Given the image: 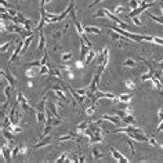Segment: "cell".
Here are the masks:
<instances>
[{"label": "cell", "mask_w": 163, "mask_h": 163, "mask_svg": "<svg viewBox=\"0 0 163 163\" xmlns=\"http://www.w3.org/2000/svg\"><path fill=\"white\" fill-rule=\"evenodd\" d=\"M133 98V94L131 93H124V94H120L118 97V99H119V102H130V99Z\"/></svg>", "instance_id": "cell-15"}, {"label": "cell", "mask_w": 163, "mask_h": 163, "mask_svg": "<svg viewBox=\"0 0 163 163\" xmlns=\"http://www.w3.org/2000/svg\"><path fill=\"white\" fill-rule=\"evenodd\" d=\"M147 15H148L151 20L155 21V22H158V24L163 25V17H158V15H155V14H151V11H147Z\"/></svg>", "instance_id": "cell-24"}, {"label": "cell", "mask_w": 163, "mask_h": 163, "mask_svg": "<svg viewBox=\"0 0 163 163\" xmlns=\"http://www.w3.org/2000/svg\"><path fill=\"white\" fill-rule=\"evenodd\" d=\"M26 86H28V87H33V82H32V80H28Z\"/></svg>", "instance_id": "cell-55"}, {"label": "cell", "mask_w": 163, "mask_h": 163, "mask_svg": "<svg viewBox=\"0 0 163 163\" xmlns=\"http://www.w3.org/2000/svg\"><path fill=\"white\" fill-rule=\"evenodd\" d=\"M47 101H49V97L47 95H43L42 97V99L39 101V104H37V107H36V109L37 111H44V108H46V105H47Z\"/></svg>", "instance_id": "cell-14"}, {"label": "cell", "mask_w": 163, "mask_h": 163, "mask_svg": "<svg viewBox=\"0 0 163 163\" xmlns=\"http://www.w3.org/2000/svg\"><path fill=\"white\" fill-rule=\"evenodd\" d=\"M50 1H51V0H47V4H49V3H50Z\"/></svg>", "instance_id": "cell-57"}, {"label": "cell", "mask_w": 163, "mask_h": 163, "mask_svg": "<svg viewBox=\"0 0 163 163\" xmlns=\"http://www.w3.org/2000/svg\"><path fill=\"white\" fill-rule=\"evenodd\" d=\"M84 32L89 33V35H101V33H102V29L98 28V26L89 25V26H84Z\"/></svg>", "instance_id": "cell-7"}, {"label": "cell", "mask_w": 163, "mask_h": 163, "mask_svg": "<svg viewBox=\"0 0 163 163\" xmlns=\"http://www.w3.org/2000/svg\"><path fill=\"white\" fill-rule=\"evenodd\" d=\"M0 72H1V76H3V78L7 80V83H8V84H11V86H15V84L18 83L17 78H15L14 75L11 73L8 69L6 71V69H3V68H1V71H0Z\"/></svg>", "instance_id": "cell-1"}, {"label": "cell", "mask_w": 163, "mask_h": 163, "mask_svg": "<svg viewBox=\"0 0 163 163\" xmlns=\"http://www.w3.org/2000/svg\"><path fill=\"white\" fill-rule=\"evenodd\" d=\"M40 62H42V65H47V64H49V54H47V51H44V54H43L42 59H40Z\"/></svg>", "instance_id": "cell-39"}, {"label": "cell", "mask_w": 163, "mask_h": 163, "mask_svg": "<svg viewBox=\"0 0 163 163\" xmlns=\"http://www.w3.org/2000/svg\"><path fill=\"white\" fill-rule=\"evenodd\" d=\"M0 3H1V6H3V7H6V8H10V7H11V4L8 3V1H6V0H0Z\"/></svg>", "instance_id": "cell-51"}, {"label": "cell", "mask_w": 163, "mask_h": 163, "mask_svg": "<svg viewBox=\"0 0 163 163\" xmlns=\"http://www.w3.org/2000/svg\"><path fill=\"white\" fill-rule=\"evenodd\" d=\"M131 20H133V22H134V25H135V26H140V25H141V21L138 20V17H133Z\"/></svg>", "instance_id": "cell-50"}, {"label": "cell", "mask_w": 163, "mask_h": 163, "mask_svg": "<svg viewBox=\"0 0 163 163\" xmlns=\"http://www.w3.org/2000/svg\"><path fill=\"white\" fill-rule=\"evenodd\" d=\"M44 47H46V37L43 30H42V32H39V43H37V47H36V53L44 51Z\"/></svg>", "instance_id": "cell-5"}, {"label": "cell", "mask_w": 163, "mask_h": 163, "mask_svg": "<svg viewBox=\"0 0 163 163\" xmlns=\"http://www.w3.org/2000/svg\"><path fill=\"white\" fill-rule=\"evenodd\" d=\"M137 7H140V0H130L128 1V13L135 10Z\"/></svg>", "instance_id": "cell-28"}, {"label": "cell", "mask_w": 163, "mask_h": 163, "mask_svg": "<svg viewBox=\"0 0 163 163\" xmlns=\"http://www.w3.org/2000/svg\"><path fill=\"white\" fill-rule=\"evenodd\" d=\"M35 116H36V122L37 123H46V112L44 111H37L36 109V114H35Z\"/></svg>", "instance_id": "cell-13"}, {"label": "cell", "mask_w": 163, "mask_h": 163, "mask_svg": "<svg viewBox=\"0 0 163 163\" xmlns=\"http://www.w3.org/2000/svg\"><path fill=\"white\" fill-rule=\"evenodd\" d=\"M80 39L83 40V42H84V43H86V44H87V46H89L90 49L93 47V43H91V42H90V39H89V37H87V35H86V32H84L83 35H80Z\"/></svg>", "instance_id": "cell-33"}, {"label": "cell", "mask_w": 163, "mask_h": 163, "mask_svg": "<svg viewBox=\"0 0 163 163\" xmlns=\"http://www.w3.org/2000/svg\"><path fill=\"white\" fill-rule=\"evenodd\" d=\"M53 51H55V53H64V49H62V46L54 44L53 46Z\"/></svg>", "instance_id": "cell-42"}, {"label": "cell", "mask_w": 163, "mask_h": 163, "mask_svg": "<svg viewBox=\"0 0 163 163\" xmlns=\"http://www.w3.org/2000/svg\"><path fill=\"white\" fill-rule=\"evenodd\" d=\"M148 143H149V145H152V147H156V145H158V141H156V138H155V137H151Z\"/></svg>", "instance_id": "cell-48"}, {"label": "cell", "mask_w": 163, "mask_h": 163, "mask_svg": "<svg viewBox=\"0 0 163 163\" xmlns=\"http://www.w3.org/2000/svg\"><path fill=\"white\" fill-rule=\"evenodd\" d=\"M73 25H75V29H76V32L79 33V36L80 35H83L84 33V28H83V25L80 24V21H73Z\"/></svg>", "instance_id": "cell-23"}, {"label": "cell", "mask_w": 163, "mask_h": 163, "mask_svg": "<svg viewBox=\"0 0 163 163\" xmlns=\"http://www.w3.org/2000/svg\"><path fill=\"white\" fill-rule=\"evenodd\" d=\"M95 57H97V53L93 51V50H90L89 54L86 55V58H84V64H91V62H94Z\"/></svg>", "instance_id": "cell-16"}, {"label": "cell", "mask_w": 163, "mask_h": 163, "mask_svg": "<svg viewBox=\"0 0 163 163\" xmlns=\"http://www.w3.org/2000/svg\"><path fill=\"white\" fill-rule=\"evenodd\" d=\"M94 112H95V107H94V105H91V107H89V108L86 109V115L90 116V118L94 115Z\"/></svg>", "instance_id": "cell-38"}, {"label": "cell", "mask_w": 163, "mask_h": 163, "mask_svg": "<svg viewBox=\"0 0 163 163\" xmlns=\"http://www.w3.org/2000/svg\"><path fill=\"white\" fill-rule=\"evenodd\" d=\"M152 43L158 46H163V37H158V36H153L152 37Z\"/></svg>", "instance_id": "cell-37"}, {"label": "cell", "mask_w": 163, "mask_h": 163, "mask_svg": "<svg viewBox=\"0 0 163 163\" xmlns=\"http://www.w3.org/2000/svg\"><path fill=\"white\" fill-rule=\"evenodd\" d=\"M90 122H91V120H84V122H82V123H79L78 124V127H76V131H78V133H83L84 130H86V128L89 127V124H90Z\"/></svg>", "instance_id": "cell-17"}, {"label": "cell", "mask_w": 163, "mask_h": 163, "mask_svg": "<svg viewBox=\"0 0 163 163\" xmlns=\"http://www.w3.org/2000/svg\"><path fill=\"white\" fill-rule=\"evenodd\" d=\"M102 17H105V8L95 11V13L93 14V18H102Z\"/></svg>", "instance_id": "cell-36"}, {"label": "cell", "mask_w": 163, "mask_h": 163, "mask_svg": "<svg viewBox=\"0 0 163 163\" xmlns=\"http://www.w3.org/2000/svg\"><path fill=\"white\" fill-rule=\"evenodd\" d=\"M20 153H21V147H20V144H18V145L13 147V159H15Z\"/></svg>", "instance_id": "cell-34"}, {"label": "cell", "mask_w": 163, "mask_h": 163, "mask_svg": "<svg viewBox=\"0 0 163 163\" xmlns=\"http://www.w3.org/2000/svg\"><path fill=\"white\" fill-rule=\"evenodd\" d=\"M11 89H13V86L7 83V86H6L4 90H3V95H4V98H7L8 101H10V97H11Z\"/></svg>", "instance_id": "cell-26"}, {"label": "cell", "mask_w": 163, "mask_h": 163, "mask_svg": "<svg viewBox=\"0 0 163 163\" xmlns=\"http://www.w3.org/2000/svg\"><path fill=\"white\" fill-rule=\"evenodd\" d=\"M123 66L124 68H135L137 66V62L133 58H126L123 61Z\"/></svg>", "instance_id": "cell-19"}, {"label": "cell", "mask_w": 163, "mask_h": 163, "mask_svg": "<svg viewBox=\"0 0 163 163\" xmlns=\"http://www.w3.org/2000/svg\"><path fill=\"white\" fill-rule=\"evenodd\" d=\"M124 143H126V145H127L128 148H130L131 156H134V155H135V147H134V143L131 141V140H128V138H124Z\"/></svg>", "instance_id": "cell-27"}, {"label": "cell", "mask_w": 163, "mask_h": 163, "mask_svg": "<svg viewBox=\"0 0 163 163\" xmlns=\"http://www.w3.org/2000/svg\"><path fill=\"white\" fill-rule=\"evenodd\" d=\"M94 95H95V98L98 99H102V98H108L111 99V101H114L118 95H115L114 93H105V91H99V90H95V93H94Z\"/></svg>", "instance_id": "cell-2"}, {"label": "cell", "mask_w": 163, "mask_h": 163, "mask_svg": "<svg viewBox=\"0 0 163 163\" xmlns=\"http://www.w3.org/2000/svg\"><path fill=\"white\" fill-rule=\"evenodd\" d=\"M39 69L40 68H28V69L25 71V76L26 78H33L36 75L39 73Z\"/></svg>", "instance_id": "cell-18"}, {"label": "cell", "mask_w": 163, "mask_h": 163, "mask_svg": "<svg viewBox=\"0 0 163 163\" xmlns=\"http://www.w3.org/2000/svg\"><path fill=\"white\" fill-rule=\"evenodd\" d=\"M72 57H73V53H72V51L62 53V54H61V61H62V62H69Z\"/></svg>", "instance_id": "cell-21"}, {"label": "cell", "mask_w": 163, "mask_h": 163, "mask_svg": "<svg viewBox=\"0 0 163 163\" xmlns=\"http://www.w3.org/2000/svg\"><path fill=\"white\" fill-rule=\"evenodd\" d=\"M75 91H76V93H79L80 95H87L89 89H75Z\"/></svg>", "instance_id": "cell-43"}, {"label": "cell", "mask_w": 163, "mask_h": 163, "mask_svg": "<svg viewBox=\"0 0 163 163\" xmlns=\"http://www.w3.org/2000/svg\"><path fill=\"white\" fill-rule=\"evenodd\" d=\"M162 135H163V131H162Z\"/></svg>", "instance_id": "cell-58"}, {"label": "cell", "mask_w": 163, "mask_h": 163, "mask_svg": "<svg viewBox=\"0 0 163 163\" xmlns=\"http://www.w3.org/2000/svg\"><path fill=\"white\" fill-rule=\"evenodd\" d=\"M62 35H64V30H58V32H54V33H51L50 35V37H51V40H58L62 37Z\"/></svg>", "instance_id": "cell-30"}, {"label": "cell", "mask_w": 163, "mask_h": 163, "mask_svg": "<svg viewBox=\"0 0 163 163\" xmlns=\"http://www.w3.org/2000/svg\"><path fill=\"white\" fill-rule=\"evenodd\" d=\"M152 76H153V73H151V72L148 71V72H145L144 75H141V82L144 83V82H147V80H151L152 79Z\"/></svg>", "instance_id": "cell-32"}, {"label": "cell", "mask_w": 163, "mask_h": 163, "mask_svg": "<svg viewBox=\"0 0 163 163\" xmlns=\"http://www.w3.org/2000/svg\"><path fill=\"white\" fill-rule=\"evenodd\" d=\"M158 65L160 66V69L163 71V59H162V61H159V62H158Z\"/></svg>", "instance_id": "cell-56"}, {"label": "cell", "mask_w": 163, "mask_h": 163, "mask_svg": "<svg viewBox=\"0 0 163 163\" xmlns=\"http://www.w3.org/2000/svg\"><path fill=\"white\" fill-rule=\"evenodd\" d=\"M75 66H76V68H83V59H80V61H78V62L75 64Z\"/></svg>", "instance_id": "cell-54"}, {"label": "cell", "mask_w": 163, "mask_h": 163, "mask_svg": "<svg viewBox=\"0 0 163 163\" xmlns=\"http://www.w3.org/2000/svg\"><path fill=\"white\" fill-rule=\"evenodd\" d=\"M40 66H42L40 59H37V61H32V62H28V64L24 65L25 69H28V68H40Z\"/></svg>", "instance_id": "cell-20"}, {"label": "cell", "mask_w": 163, "mask_h": 163, "mask_svg": "<svg viewBox=\"0 0 163 163\" xmlns=\"http://www.w3.org/2000/svg\"><path fill=\"white\" fill-rule=\"evenodd\" d=\"M124 11V7L123 6H116V7H115V10H114V14H120V13H123Z\"/></svg>", "instance_id": "cell-41"}, {"label": "cell", "mask_w": 163, "mask_h": 163, "mask_svg": "<svg viewBox=\"0 0 163 163\" xmlns=\"http://www.w3.org/2000/svg\"><path fill=\"white\" fill-rule=\"evenodd\" d=\"M50 144H51V137H50V135H46L44 138H42L37 144H35V149L46 148V147H49Z\"/></svg>", "instance_id": "cell-9"}, {"label": "cell", "mask_w": 163, "mask_h": 163, "mask_svg": "<svg viewBox=\"0 0 163 163\" xmlns=\"http://www.w3.org/2000/svg\"><path fill=\"white\" fill-rule=\"evenodd\" d=\"M82 40V39H80ZM90 47L87 44H86V43H84L83 40H82V42H80V59H84L86 58V55L89 54V51H90Z\"/></svg>", "instance_id": "cell-10"}, {"label": "cell", "mask_w": 163, "mask_h": 163, "mask_svg": "<svg viewBox=\"0 0 163 163\" xmlns=\"http://www.w3.org/2000/svg\"><path fill=\"white\" fill-rule=\"evenodd\" d=\"M20 147H21V155H26V153H28V151H29V149H28V147H26L25 144H20Z\"/></svg>", "instance_id": "cell-44"}, {"label": "cell", "mask_w": 163, "mask_h": 163, "mask_svg": "<svg viewBox=\"0 0 163 163\" xmlns=\"http://www.w3.org/2000/svg\"><path fill=\"white\" fill-rule=\"evenodd\" d=\"M122 120H123V123L130 124V126H135V123H137L135 118H133V115H131V114H127L126 116H123V118H122Z\"/></svg>", "instance_id": "cell-12"}, {"label": "cell", "mask_w": 163, "mask_h": 163, "mask_svg": "<svg viewBox=\"0 0 163 163\" xmlns=\"http://www.w3.org/2000/svg\"><path fill=\"white\" fill-rule=\"evenodd\" d=\"M162 131H163V120L159 122V126H158V128H156V133H162Z\"/></svg>", "instance_id": "cell-52"}, {"label": "cell", "mask_w": 163, "mask_h": 163, "mask_svg": "<svg viewBox=\"0 0 163 163\" xmlns=\"http://www.w3.org/2000/svg\"><path fill=\"white\" fill-rule=\"evenodd\" d=\"M91 155L94 156V160H101V159L105 158V153L101 152V149H98L97 147H93V149H91Z\"/></svg>", "instance_id": "cell-11"}, {"label": "cell", "mask_w": 163, "mask_h": 163, "mask_svg": "<svg viewBox=\"0 0 163 163\" xmlns=\"http://www.w3.org/2000/svg\"><path fill=\"white\" fill-rule=\"evenodd\" d=\"M109 152H111V155H112V158L115 159V160H118V162H128V159L124 156V155H122V153L119 152L118 149H115L114 147H111L109 148Z\"/></svg>", "instance_id": "cell-3"}, {"label": "cell", "mask_w": 163, "mask_h": 163, "mask_svg": "<svg viewBox=\"0 0 163 163\" xmlns=\"http://www.w3.org/2000/svg\"><path fill=\"white\" fill-rule=\"evenodd\" d=\"M11 43H13V42H7V43H3V44H1V47H0L1 53H4L6 50H7V49H8V47L11 46Z\"/></svg>", "instance_id": "cell-45"}, {"label": "cell", "mask_w": 163, "mask_h": 163, "mask_svg": "<svg viewBox=\"0 0 163 163\" xmlns=\"http://www.w3.org/2000/svg\"><path fill=\"white\" fill-rule=\"evenodd\" d=\"M124 86H126V87H127L130 91L135 90V83H134L131 79H126V80H124Z\"/></svg>", "instance_id": "cell-29"}, {"label": "cell", "mask_w": 163, "mask_h": 163, "mask_svg": "<svg viewBox=\"0 0 163 163\" xmlns=\"http://www.w3.org/2000/svg\"><path fill=\"white\" fill-rule=\"evenodd\" d=\"M147 10H148V7H147V6L140 4V7H137L135 10L130 11V13L127 14V17H128V18H133V17H138L141 13H144V11H147Z\"/></svg>", "instance_id": "cell-8"}, {"label": "cell", "mask_w": 163, "mask_h": 163, "mask_svg": "<svg viewBox=\"0 0 163 163\" xmlns=\"http://www.w3.org/2000/svg\"><path fill=\"white\" fill-rule=\"evenodd\" d=\"M22 30H24V28H21L20 25H18V24H14V22H13L11 25H8V26H7V32H8V33L21 35V33H22Z\"/></svg>", "instance_id": "cell-6"}, {"label": "cell", "mask_w": 163, "mask_h": 163, "mask_svg": "<svg viewBox=\"0 0 163 163\" xmlns=\"http://www.w3.org/2000/svg\"><path fill=\"white\" fill-rule=\"evenodd\" d=\"M102 119L104 120H108V122H111L112 124H115V126H120V124L123 123V120H122V118H119L118 115H102Z\"/></svg>", "instance_id": "cell-4"}, {"label": "cell", "mask_w": 163, "mask_h": 163, "mask_svg": "<svg viewBox=\"0 0 163 163\" xmlns=\"http://www.w3.org/2000/svg\"><path fill=\"white\" fill-rule=\"evenodd\" d=\"M8 130H11V131H13L15 135H17V134H20L21 131H22V128H21L18 124H11L10 127H8Z\"/></svg>", "instance_id": "cell-31"}, {"label": "cell", "mask_w": 163, "mask_h": 163, "mask_svg": "<svg viewBox=\"0 0 163 163\" xmlns=\"http://www.w3.org/2000/svg\"><path fill=\"white\" fill-rule=\"evenodd\" d=\"M50 72V66L49 65H42L40 66V69H39V73L40 75H47Z\"/></svg>", "instance_id": "cell-35"}, {"label": "cell", "mask_w": 163, "mask_h": 163, "mask_svg": "<svg viewBox=\"0 0 163 163\" xmlns=\"http://www.w3.org/2000/svg\"><path fill=\"white\" fill-rule=\"evenodd\" d=\"M115 114L118 115L119 118H123V116H126V115H127V112H126L124 109H115Z\"/></svg>", "instance_id": "cell-40"}, {"label": "cell", "mask_w": 163, "mask_h": 163, "mask_svg": "<svg viewBox=\"0 0 163 163\" xmlns=\"http://www.w3.org/2000/svg\"><path fill=\"white\" fill-rule=\"evenodd\" d=\"M7 13H8V14L11 15V17H17V15H18V11H17V10H14L13 7H10V8L7 10Z\"/></svg>", "instance_id": "cell-46"}, {"label": "cell", "mask_w": 163, "mask_h": 163, "mask_svg": "<svg viewBox=\"0 0 163 163\" xmlns=\"http://www.w3.org/2000/svg\"><path fill=\"white\" fill-rule=\"evenodd\" d=\"M24 28H25V29H28V30H33V29H36V26H35V22H33V20L28 18V20H26V22L24 24Z\"/></svg>", "instance_id": "cell-25"}, {"label": "cell", "mask_w": 163, "mask_h": 163, "mask_svg": "<svg viewBox=\"0 0 163 163\" xmlns=\"http://www.w3.org/2000/svg\"><path fill=\"white\" fill-rule=\"evenodd\" d=\"M101 1H104V0H94L93 3H90V4L87 6V8H89V10H90V8H93L94 6H95V4H98V3H101Z\"/></svg>", "instance_id": "cell-49"}, {"label": "cell", "mask_w": 163, "mask_h": 163, "mask_svg": "<svg viewBox=\"0 0 163 163\" xmlns=\"http://www.w3.org/2000/svg\"><path fill=\"white\" fill-rule=\"evenodd\" d=\"M99 143H102V133L94 134L93 137H90V144H99Z\"/></svg>", "instance_id": "cell-22"}, {"label": "cell", "mask_w": 163, "mask_h": 163, "mask_svg": "<svg viewBox=\"0 0 163 163\" xmlns=\"http://www.w3.org/2000/svg\"><path fill=\"white\" fill-rule=\"evenodd\" d=\"M59 124H61V119H59V118H54V119H53V127H58Z\"/></svg>", "instance_id": "cell-47"}, {"label": "cell", "mask_w": 163, "mask_h": 163, "mask_svg": "<svg viewBox=\"0 0 163 163\" xmlns=\"http://www.w3.org/2000/svg\"><path fill=\"white\" fill-rule=\"evenodd\" d=\"M158 119H159V122L163 120V109H159L158 111Z\"/></svg>", "instance_id": "cell-53"}]
</instances>
